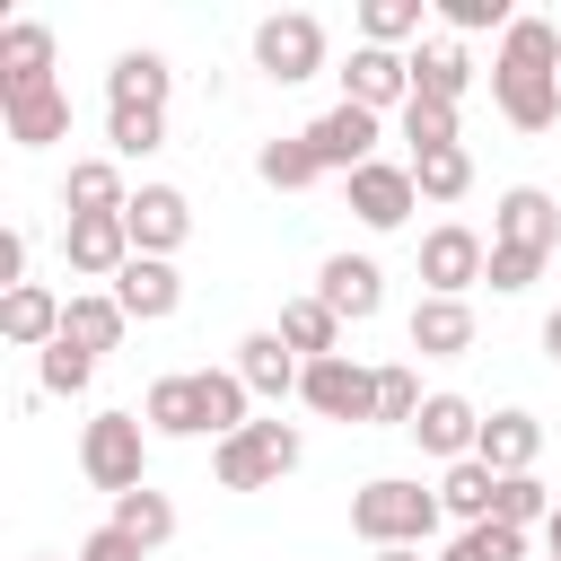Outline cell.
Masks as SVG:
<instances>
[{"label": "cell", "mask_w": 561, "mask_h": 561, "mask_svg": "<svg viewBox=\"0 0 561 561\" xmlns=\"http://www.w3.org/2000/svg\"><path fill=\"white\" fill-rule=\"evenodd\" d=\"M377 123L386 114H368V105H333L307 123V149L324 158V175H359V167H377Z\"/></svg>", "instance_id": "9c48e42d"}, {"label": "cell", "mask_w": 561, "mask_h": 561, "mask_svg": "<svg viewBox=\"0 0 561 561\" xmlns=\"http://www.w3.org/2000/svg\"><path fill=\"white\" fill-rule=\"evenodd\" d=\"M272 333H280V342H289L298 359H333V351H342V316H333L324 298H289Z\"/></svg>", "instance_id": "83f0119b"}, {"label": "cell", "mask_w": 561, "mask_h": 561, "mask_svg": "<svg viewBox=\"0 0 561 561\" xmlns=\"http://www.w3.org/2000/svg\"><path fill=\"white\" fill-rule=\"evenodd\" d=\"M342 105H368V114H403L412 105V53H386V44H351L342 61Z\"/></svg>", "instance_id": "ba28073f"}, {"label": "cell", "mask_w": 561, "mask_h": 561, "mask_svg": "<svg viewBox=\"0 0 561 561\" xmlns=\"http://www.w3.org/2000/svg\"><path fill=\"white\" fill-rule=\"evenodd\" d=\"M342 193H351V210H359V228H403L412 219V202H421V184H412V167H359V175H342Z\"/></svg>", "instance_id": "7c38bea8"}, {"label": "cell", "mask_w": 561, "mask_h": 561, "mask_svg": "<svg viewBox=\"0 0 561 561\" xmlns=\"http://www.w3.org/2000/svg\"><path fill=\"white\" fill-rule=\"evenodd\" d=\"M254 70H263L272 88H298V79H316V70H324V26H316L307 9H280V18H263V26H254Z\"/></svg>", "instance_id": "8992f818"}, {"label": "cell", "mask_w": 561, "mask_h": 561, "mask_svg": "<svg viewBox=\"0 0 561 561\" xmlns=\"http://www.w3.org/2000/svg\"><path fill=\"white\" fill-rule=\"evenodd\" d=\"M552 245H561V210H552V193L543 184H508L500 193V210H491V289L508 298V289H526L543 263H552Z\"/></svg>", "instance_id": "7a4b0ae2"}, {"label": "cell", "mask_w": 561, "mask_h": 561, "mask_svg": "<svg viewBox=\"0 0 561 561\" xmlns=\"http://www.w3.org/2000/svg\"><path fill=\"white\" fill-rule=\"evenodd\" d=\"M403 140H412V158H438V149H465V140H456V114H447V105H421V96L403 105Z\"/></svg>", "instance_id": "8d00e7d4"}, {"label": "cell", "mask_w": 561, "mask_h": 561, "mask_svg": "<svg viewBox=\"0 0 561 561\" xmlns=\"http://www.w3.org/2000/svg\"><path fill=\"white\" fill-rule=\"evenodd\" d=\"M88 377H96V351H79L70 333L35 359V386H44V394H88Z\"/></svg>", "instance_id": "836d02e7"}, {"label": "cell", "mask_w": 561, "mask_h": 561, "mask_svg": "<svg viewBox=\"0 0 561 561\" xmlns=\"http://www.w3.org/2000/svg\"><path fill=\"white\" fill-rule=\"evenodd\" d=\"M79 561H149V552H140V543H131V535H123V526L105 517V526H96V535L79 543Z\"/></svg>", "instance_id": "60d3db41"}, {"label": "cell", "mask_w": 561, "mask_h": 561, "mask_svg": "<svg viewBox=\"0 0 561 561\" xmlns=\"http://www.w3.org/2000/svg\"><path fill=\"white\" fill-rule=\"evenodd\" d=\"M316 298H324L342 324H368V316L386 307V272H377L368 254H333V263L316 272Z\"/></svg>", "instance_id": "4fadbf2b"}, {"label": "cell", "mask_w": 561, "mask_h": 561, "mask_svg": "<svg viewBox=\"0 0 561 561\" xmlns=\"http://www.w3.org/2000/svg\"><path fill=\"white\" fill-rule=\"evenodd\" d=\"M79 473L96 482V491H140L149 482V430H140V412H96L88 430H79Z\"/></svg>", "instance_id": "277c9868"}, {"label": "cell", "mask_w": 561, "mask_h": 561, "mask_svg": "<svg viewBox=\"0 0 561 561\" xmlns=\"http://www.w3.org/2000/svg\"><path fill=\"white\" fill-rule=\"evenodd\" d=\"M140 421H149L158 438H210V403H202V368H193V377H158V386H149V403H140Z\"/></svg>", "instance_id": "d6986e66"}, {"label": "cell", "mask_w": 561, "mask_h": 561, "mask_svg": "<svg viewBox=\"0 0 561 561\" xmlns=\"http://www.w3.org/2000/svg\"><path fill=\"white\" fill-rule=\"evenodd\" d=\"M237 377H245V394H272V403H280V394H298L307 359H298V351L263 324V333H245V342H237Z\"/></svg>", "instance_id": "ac0fdd59"}, {"label": "cell", "mask_w": 561, "mask_h": 561, "mask_svg": "<svg viewBox=\"0 0 561 561\" xmlns=\"http://www.w3.org/2000/svg\"><path fill=\"white\" fill-rule=\"evenodd\" d=\"M61 333H70L79 351H114V342L131 333V316H123V298H114V289H79V298H70V316H61Z\"/></svg>", "instance_id": "4316f807"}, {"label": "cell", "mask_w": 561, "mask_h": 561, "mask_svg": "<svg viewBox=\"0 0 561 561\" xmlns=\"http://www.w3.org/2000/svg\"><path fill=\"white\" fill-rule=\"evenodd\" d=\"M0 123H9L18 149H53V140H70V96H61V79H53V88H18V96H0Z\"/></svg>", "instance_id": "5bb4252c"}, {"label": "cell", "mask_w": 561, "mask_h": 561, "mask_svg": "<svg viewBox=\"0 0 561 561\" xmlns=\"http://www.w3.org/2000/svg\"><path fill=\"white\" fill-rule=\"evenodd\" d=\"M517 552H526V535L491 517V526H465V535H456V543H447L438 561H517Z\"/></svg>", "instance_id": "f35d334b"}, {"label": "cell", "mask_w": 561, "mask_h": 561, "mask_svg": "<svg viewBox=\"0 0 561 561\" xmlns=\"http://www.w3.org/2000/svg\"><path fill=\"white\" fill-rule=\"evenodd\" d=\"M421 403H430V394H421V377H412L403 359H394V368H377V421L412 430V421H421Z\"/></svg>", "instance_id": "74e56055"}, {"label": "cell", "mask_w": 561, "mask_h": 561, "mask_svg": "<svg viewBox=\"0 0 561 561\" xmlns=\"http://www.w3.org/2000/svg\"><path fill=\"white\" fill-rule=\"evenodd\" d=\"M61 254H70V272L114 280V272L131 263V228H123V210H105V219H70V228H61Z\"/></svg>", "instance_id": "9a60e30c"}, {"label": "cell", "mask_w": 561, "mask_h": 561, "mask_svg": "<svg viewBox=\"0 0 561 561\" xmlns=\"http://www.w3.org/2000/svg\"><path fill=\"white\" fill-rule=\"evenodd\" d=\"M473 456H482L491 473H535V456H543V421H535V412H491L482 438H473Z\"/></svg>", "instance_id": "7402d4cb"}, {"label": "cell", "mask_w": 561, "mask_h": 561, "mask_svg": "<svg viewBox=\"0 0 561 561\" xmlns=\"http://www.w3.org/2000/svg\"><path fill=\"white\" fill-rule=\"evenodd\" d=\"M114 526H123V535H131L140 552H158V543L175 535V500L140 482V491H123V500H114Z\"/></svg>", "instance_id": "4dcf8cb0"}, {"label": "cell", "mask_w": 561, "mask_h": 561, "mask_svg": "<svg viewBox=\"0 0 561 561\" xmlns=\"http://www.w3.org/2000/svg\"><path fill=\"white\" fill-rule=\"evenodd\" d=\"M543 359H552V368H561V307H552V316H543Z\"/></svg>", "instance_id": "7bdbcfd3"}, {"label": "cell", "mask_w": 561, "mask_h": 561, "mask_svg": "<svg viewBox=\"0 0 561 561\" xmlns=\"http://www.w3.org/2000/svg\"><path fill=\"white\" fill-rule=\"evenodd\" d=\"M114 298H123V316H131V324H158V316H175V307H184V280H175V263L131 254V263L114 272Z\"/></svg>", "instance_id": "2e32d148"}, {"label": "cell", "mask_w": 561, "mask_h": 561, "mask_svg": "<svg viewBox=\"0 0 561 561\" xmlns=\"http://www.w3.org/2000/svg\"><path fill=\"white\" fill-rule=\"evenodd\" d=\"M298 403H307V412H324V421H377V368H359L351 351H333V359H307V377H298Z\"/></svg>", "instance_id": "52a82bcc"}, {"label": "cell", "mask_w": 561, "mask_h": 561, "mask_svg": "<svg viewBox=\"0 0 561 561\" xmlns=\"http://www.w3.org/2000/svg\"><path fill=\"white\" fill-rule=\"evenodd\" d=\"M543 535H552V561H561V500H552V526H543Z\"/></svg>", "instance_id": "ee69618b"}, {"label": "cell", "mask_w": 561, "mask_h": 561, "mask_svg": "<svg viewBox=\"0 0 561 561\" xmlns=\"http://www.w3.org/2000/svg\"><path fill=\"white\" fill-rule=\"evenodd\" d=\"M438 18H447L456 35H482V26H500V35H508V26H517V18H508V0H438Z\"/></svg>", "instance_id": "ab89813d"}, {"label": "cell", "mask_w": 561, "mask_h": 561, "mask_svg": "<svg viewBox=\"0 0 561 561\" xmlns=\"http://www.w3.org/2000/svg\"><path fill=\"white\" fill-rule=\"evenodd\" d=\"M465 88H473V61H465V44H412V96L421 105H465Z\"/></svg>", "instance_id": "603a6c76"}, {"label": "cell", "mask_w": 561, "mask_h": 561, "mask_svg": "<svg viewBox=\"0 0 561 561\" xmlns=\"http://www.w3.org/2000/svg\"><path fill=\"white\" fill-rule=\"evenodd\" d=\"M307 456V438L289 430V421H245L237 438H219V491H263V482H280L289 465Z\"/></svg>", "instance_id": "5b68a950"}, {"label": "cell", "mask_w": 561, "mask_h": 561, "mask_svg": "<svg viewBox=\"0 0 561 561\" xmlns=\"http://www.w3.org/2000/svg\"><path fill=\"white\" fill-rule=\"evenodd\" d=\"M377 561H421V552H377Z\"/></svg>", "instance_id": "f6af8a7d"}, {"label": "cell", "mask_w": 561, "mask_h": 561, "mask_svg": "<svg viewBox=\"0 0 561 561\" xmlns=\"http://www.w3.org/2000/svg\"><path fill=\"white\" fill-rule=\"evenodd\" d=\"M482 272H491V245H482L473 228H456V219H447V228H430V237H421V280H430V298H465Z\"/></svg>", "instance_id": "8fae6325"}, {"label": "cell", "mask_w": 561, "mask_h": 561, "mask_svg": "<svg viewBox=\"0 0 561 561\" xmlns=\"http://www.w3.org/2000/svg\"><path fill=\"white\" fill-rule=\"evenodd\" d=\"M61 316H70V298H53L44 280L0 289V333H9L18 351H53V342H61Z\"/></svg>", "instance_id": "e0dca14e"}, {"label": "cell", "mask_w": 561, "mask_h": 561, "mask_svg": "<svg viewBox=\"0 0 561 561\" xmlns=\"http://www.w3.org/2000/svg\"><path fill=\"white\" fill-rule=\"evenodd\" d=\"M403 35H421V0H368L359 9V44H403Z\"/></svg>", "instance_id": "d590c367"}, {"label": "cell", "mask_w": 561, "mask_h": 561, "mask_svg": "<svg viewBox=\"0 0 561 561\" xmlns=\"http://www.w3.org/2000/svg\"><path fill=\"white\" fill-rule=\"evenodd\" d=\"M438 491H421V482H403V473H377V482H359L351 491V535L368 543V552H421L430 535H438Z\"/></svg>", "instance_id": "3957f363"}, {"label": "cell", "mask_w": 561, "mask_h": 561, "mask_svg": "<svg viewBox=\"0 0 561 561\" xmlns=\"http://www.w3.org/2000/svg\"><path fill=\"white\" fill-rule=\"evenodd\" d=\"M105 140H114V158L167 149V105H105Z\"/></svg>", "instance_id": "1f68e13d"}, {"label": "cell", "mask_w": 561, "mask_h": 561, "mask_svg": "<svg viewBox=\"0 0 561 561\" xmlns=\"http://www.w3.org/2000/svg\"><path fill=\"white\" fill-rule=\"evenodd\" d=\"M412 438H421V456L465 465V456H473V438H482V412H473L465 394H430V403H421V421H412Z\"/></svg>", "instance_id": "ffe728a7"}, {"label": "cell", "mask_w": 561, "mask_h": 561, "mask_svg": "<svg viewBox=\"0 0 561 561\" xmlns=\"http://www.w3.org/2000/svg\"><path fill=\"white\" fill-rule=\"evenodd\" d=\"M254 175H263L272 193H307V184L324 175V158L307 149V131H289V140H263V149H254Z\"/></svg>", "instance_id": "f546056e"}, {"label": "cell", "mask_w": 561, "mask_h": 561, "mask_svg": "<svg viewBox=\"0 0 561 561\" xmlns=\"http://www.w3.org/2000/svg\"><path fill=\"white\" fill-rule=\"evenodd\" d=\"M0 280L26 289V228H0Z\"/></svg>", "instance_id": "b9f144b4"}, {"label": "cell", "mask_w": 561, "mask_h": 561, "mask_svg": "<svg viewBox=\"0 0 561 561\" xmlns=\"http://www.w3.org/2000/svg\"><path fill=\"white\" fill-rule=\"evenodd\" d=\"M412 351L421 359H465L473 351V307L465 298H421L412 307Z\"/></svg>", "instance_id": "cb8c5ba5"}, {"label": "cell", "mask_w": 561, "mask_h": 561, "mask_svg": "<svg viewBox=\"0 0 561 561\" xmlns=\"http://www.w3.org/2000/svg\"><path fill=\"white\" fill-rule=\"evenodd\" d=\"M491 105L517 131H552L561 123V26L552 18H517L491 53Z\"/></svg>", "instance_id": "6da1fadb"}, {"label": "cell", "mask_w": 561, "mask_h": 561, "mask_svg": "<svg viewBox=\"0 0 561 561\" xmlns=\"http://www.w3.org/2000/svg\"><path fill=\"white\" fill-rule=\"evenodd\" d=\"M552 500H561V491H543L535 473H500V500H491V517L526 535V526H552Z\"/></svg>", "instance_id": "d6a6232c"}, {"label": "cell", "mask_w": 561, "mask_h": 561, "mask_svg": "<svg viewBox=\"0 0 561 561\" xmlns=\"http://www.w3.org/2000/svg\"><path fill=\"white\" fill-rule=\"evenodd\" d=\"M18 88H53V26H35V18L0 26V96H18Z\"/></svg>", "instance_id": "44dd1931"}, {"label": "cell", "mask_w": 561, "mask_h": 561, "mask_svg": "<svg viewBox=\"0 0 561 561\" xmlns=\"http://www.w3.org/2000/svg\"><path fill=\"white\" fill-rule=\"evenodd\" d=\"M167 88H175V70H167V53H149V44L114 53V70H105V105H167Z\"/></svg>", "instance_id": "d4e9b609"}, {"label": "cell", "mask_w": 561, "mask_h": 561, "mask_svg": "<svg viewBox=\"0 0 561 561\" xmlns=\"http://www.w3.org/2000/svg\"><path fill=\"white\" fill-rule=\"evenodd\" d=\"M123 228H131V254H175L184 237H193V202L175 193V184H140L131 202H123Z\"/></svg>", "instance_id": "30bf717a"}, {"label": "cell", "mask_w": 561, "mask_h": 561, "mask_svg": "<svg viewBox=\"0 0 561 561\" xmlns=\"http://www.w3.org/2000/svg\"><path fill=\"white\" fill-rule=\"evenodd\" d=\"M412 184H421V202H465V184H473V158H465V149L412 158Z\"/></svg>", "instance_id": "e575fe53"}, {"label": "cell", "mask_w": 561, "mask_h": 561, "mask_svg": "<svg viewBox=\"0 0 561 561\" xmlns=\"http://www.w3.org/2000/svg\"><path fill=\"white\" fill-rule=\"evenodd\" d=\"M61 202H70V219H105V210H123L131 193H123L114 158H70V175H61Z\"/></svg>", "instance_id": "484cf974"}, {"label": "cell", "mask_w": 561, "mask_h": 561, "mask_svg": "<svg viewBox=\"0 0 561 561\" xmlns=\"http://www.w3.org/2000/svg\"><path fill=\"white\" fill-rule=\"evenodd\" d=\"M491 500H500V473H491L482 456L447 465V482H438V508H447V517H465V526H491Z\"/></svg>", "instance_id": "f1b7e54d"}]
</instances>
